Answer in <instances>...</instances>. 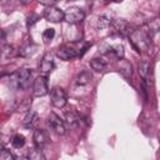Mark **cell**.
I'll return each mask as SVG.
<instances>
[{"label":"cell","instance_id":"1","mask_svg":"<svg viewBox=\"0 0 160 160\" xmlns=\"http://www.w3.org/2000/svg\"><path fill=\"white\" fill-rule=\"evenodd\" d=\"M129 41L138 52L146 51L151 44V35L145 29H135L129 31Z\"/></svg>","mask_w":160,"mask_h":160},{"label":"cell","instance_id":"2","mask_svg":"<svg viewBox=\"0 0 160 160\" xmlns=\"http://www.w3.org/2000/svg\"><path fill=\"white\" fill-rule=\"evenodd\" d=\"M14 85L20 90H26L30 86L31 80V70L28 68H20L11 75Z\"/></svg>","mask_w":160,"mask_h":160},{"label":"cell","instance_id":"3","mask_svg":"<svg viewBox=\"0 0 160 160\" xmlns=\"http://www.w3.org/2000/svg\"><path fill=\"white\" fill-rule=\"evenodd\" d=\"M50 99H51V104L52 106L58 108V109H61L66 105L68 102V96H66V92L60 86H54L51 89V92H50Z\"/></svg>","mask_w":160,"mask_h":160},{"label":"cell","instance_id":"4","mask_svg":"<svg viewBox=\"0 0 160 160\" xmlns=\"http://www.w3.org/2000/svg\"><path fill=\"white\" fill-rule=\"evenodd\" d=\"M85 12L79 6H70L65 10V21L69 24H79L84 20Z\"/></svg>","mask_w":160,"mask_h":160},{"label":"cell","instance_id":"5","mask_svg":"<svg viewBox=\"0 0 160 160\" xmlns=\"http://www.w3.org/2000/svg\"><path fill=\"white\" fill-rule=\"evenodd\" d=\"M48 124L50 126V129L58 134V135H64L65 134V130H66V125H65V121L60 119L59 115H56L55 112H50L49 116H48Z\"/></svg>","mask_w":160,"mask_h":160},{"label":"cell","instance_id":"6","mask_svg":"<svg viewBox=\"0 0 160 160\" xmlns=\"http://www.w3.org/2000/svg\"><path fill=\"white\" fill-rule=\"evenodd\" d=\"M49 92V86H48V76L40 75L32 85V94L36 98H41L45 96Z\"/></svg>","mask_w":160,"mask_h":160},{"label":"cell","instance_id":"7","mask_svg":"<svg viewBox=\"0 0 160 160\" xmlns=\"http://www.w3.org/2000/svg\"><path fill=\"white\" fill-rule=\"evenodd\" d=\"M54 69V56L51 52H46L42 55L40 62H39V72L40 75L48 76Z\"/></svg>","mask_w":160,"mask_h":160},{"label":"cell","instance_id":"8","mask_svg":"<svg viewBox=\"0 0 160 160\" xmlns=\"http://www.w3.org/2000/svg\"><path fill=\"white\" fill-rule=\"evenodd\" d=\"M44 18L50 22H60L65 19V11L55 6H48L44 11Z\"/></svg>","mask_w":160,"mask_h":160},{"label":"cell","instance_id":"9","mask_svg":"<svg viewBox=\"0 0 160 160\" xmlns=\"http://www.w3.org/2000/svg\"><path fill=\"white\" fill-rule=\"evenodd\" d=\"M56 56L64 61H69V60H72L74 58L79 56V50L71 45H62L56 50Z\"/></svg>","mask_w":160,"mask_h":160},{"label":"cell","instance_id":"10","mask_svg":"<svg viewBox=\"0 0 160 160\" xmlns=\"http://www.w3.org/2000/svg\"><path fill=\"white\" fill-rule=\"evenodd\" d=\"M32 140H34V144L36 148H44L48 142H49V136L46 134L45 130L42 129H36L34 131V135H32Z\"/></svg>","mask_w":160,"mask_h":160},{"label":"cell","instance_id":"11","mask_svg":"<svg viewBox=\"0 0 160 160\" xmlns=\"http://www.w3.org/2000/svg\"><path fill=\"white\" fill-rule=\"evenodd\" d=\"M118 70L126 79H130L132 76V65H131L130 61L125 60L124 58L119 59V61H118Z\"/></svg>","mask_w":160,"mask_h":160},{"label":"cell","instance_id":"12","mask_svg":"<svg viewBox=\"0 0 160 160\" xmlns=\"http://www.w3.org/2000/svg\"><path fill=\"white\" fill-rule=\"evenodd\" d=\"M65 125L69 129H76L80 125V118L75 111H66L65 112Z\"/></svg>","mask_w":160,"mask_h":160},{"label":"cell","instance_id":"13","mask_svg":"<svg viewBox=\"0 0 160 160\" xmlns=\"http://www.w3.org/2000/svg\"><path fill=\"white\" fill-rule=\"evenodd\" d=\"M90 66L92 70H95L98 72H102L108 68V61L104 58H94L90 60Z\"/></svg>","mask_w":160,"mask_h":160},{"label":"cell","instance_id":"14","mask_svg":"<svg viewBox=\"0 0 160 160\" xmlns=\"http://www.w3.org/2000/svg\"><path fill=\"white\" fill-rule=\"evenodd\" d=\"M112 22H114L112 15L105 12V14H102V15L99 16L98 22H96V28L98 29H105V28H109L110 25H112Z\"/></svg>","mask_w":160,"mask_h":160},{"label":"cell","instance_id":"15","mask_svg":"<svg viewBox=\"0 0 160 160\" xmlns=\"http://www.w3.org/2000/svg\"><path fill=\"white\" fill-rule=\"evenodd\" d=\"M112 28H114L115 32H118L119 35H125L126 32L130 31V30H128L129 29V25H128V22L124 19H116V20H114Z\"/></svg>","mask_w":160,"mask_h":160},{"label":"cell","instance_id":"16","mask_svg":"<svg viewBox=\"0 0 160 160\" xmlns=\"http://www.w3.org/2000/svg\"><path fill=\"white\" fill-rule=\"evenodd\" d=\"M38 120H39L38 112H36V111H29V112L26 114L24 121H22V125H24L26 129H32V128L38 124Z\"/></svg>","mask_w":160,"mask_h":160},{"label":"cell","instance_id":"17","mask_svg":"<svg viewBox=\"0 0 160 160\" xmlns=\"http://www.w3.org/2000/svg\"><path fill=\"white\" fill-rule=\"evenodd\" d=\"M108 54L114 55L118 60L124 58V46L121 44H112L108 46Z\"/></svg>","mask_w":160,"mask_h":160},{"label":"cell","instance_id":"18","mask_svg":"<svg viewBox=\"0 0 160 160\" xmlns=\"http://www.w3.org/2000/svg\"><path fill=\"white\" fill-rule=\"evenodd\" d=\"M91 79H92L91 72H90L89 70H82V71H81V72H79V74H78V76H76V84L82 86V85L89 84V82L91 81Z\"/></svg>","mask_w":160,"mask_h":160},{"label":"cell","instance_id":"19","mask_svg":"<svg viewBox=\"0 0 160 160\" xmlns=\"http://www.w3.org/2000/svg\"><path fill=\"white\" fill-rule=\"evenodd\" d=\"M138 71H139L140 78H141L142 80H145V81H146V80L149 79V75H150V64H149L146 60L141 61V62L139 64Z\"/></svg>","mask_w":160,"mask_h":160},{"label":"cell","instance_id":"20","mask_svg":"<svg viewBox=\"0 0 160 160\" xmlns=\"http://www.w3.org/2000/svg\"><path fill=\"white\" fill-rule=\"evenodd\" d=\"M28 159H30V160H45V155L42 154L40 148H36V149H32L29 151Z\"/></svg>","mask_w":160,"mask_h":160},{"label":"cell","instance_id":"21","mask_svg":"<svg viewBox=\"0 0 160 160\" xmlns=\"http://www.w3.org/2000/svg\"><path fill=\"white\" fill-rule=\"evenodd\" d=\"M11 144H12V146H14L15 149H20V148H22V146L25 145V136L21 135V134H16V135L12 138Z\"/></svg>","mask_w":160,"mask_h":160},{"label":"cell","instance_id":"22","mask_svg":"<svg viewBox=\"0 0 160 160\" xmlns=\"http://www.w3.org/2000/svg\"><path fill=\"white\" fill-rule=\"evenodd\" d=\"M35 50H36V46L35 45H26V46H24V48H21L20 50H19V55L20 56H30V55H32L34 52H35Z\"/></svg>","mask_w":160,"mask_h":160},{"label":"cell","instance_id":"23","mask_svg":"<svg viewBox=\"0 0 160 160\" xmlns=\"http://www.w3.org/2000/svg\"><path fill=\"white\" fill-rule=\"evenodd\" d=\"M1 54H2V58L6 59V58H10L12 54H14V48L12 45L10 44H6L2 46V50H1Z\"/></svg>","mask_w":160,"mask_h":160},{"label":"cell","instance_id":"24","mask_svg":"<svg viewBox=\"0 0 160 160\" xmlns=\"http://www.w3.org/2000/svg\"><path fill=\"white\" fill-rule=\"evenodd\" d=\"M0 160H15V156L9 150L2 148L1 151H0Z\"/></svg>","mask_w":160,"mask_h":160},{"label":"cell","instance_id":"25","mask_svg":"<svg viewBox=\"0 0 160 160\" xmlns=\"http://www.w3.org/2000/svg\"><path fill=\"white\" fill-rule=\"evenodd\" d=\"M54 36H55V30H54L52 28L46 29V30L44 31V34H42V38H44L45 41H51V40L54 39Z\"/></svg>","mask_w":160,"mask_h":160},{"label":"cell","instance_id":"26","mask_svg":"<svg viewBox=\"0 0 160 160\" xmlns=\"http://www.w3.org/2000/svg\"><path fill=\"white\" fill-rule=\"evenodd\" d=\"M38 20H39V15L32 12V14H30V15L28 16V21H26V25H28V26H32V25H34V24H35Z\"/></svg>","mask_w":160,"mask_h":160},{"label":"cell","instance_id":"27","mask_svg":"<svg viewBox=\"0 0 160 160\" xmlns=\"http://www.w3.org/2000/svg\"><path fill=\"white\" fill-rule=\"evenodd\" d=\"M38 2L44 6H54V4L58 2V0H38Z\"/></svg>","mask_w":160,"mask_h":160},{"label":"cell","instance_id":"28","mask_svg":"<svg viewBox=\"0 0 160 160\" xmlns=\"http://www.w3.org/2000/svg\"><path fill=\"white\" fill-rule=\"evenodd\" d=\"M24 4H26V2H29V1H31V0H21Z\"/></svg>","mask_w":160,"mask_h":160},{"label":"cell","instance_id":"29","mask_svg":"<svg viewBox=\"0 0 160 160\" xmlns=\"http://www.w3.org/2000/svg\"><path fill=\"white\" fill-rule=\"evenodd\" d=\"M112 1H114V2H121L122 0H112Z\"/></svg>","mask_w":160,"mask_h":160}]
</instances>
